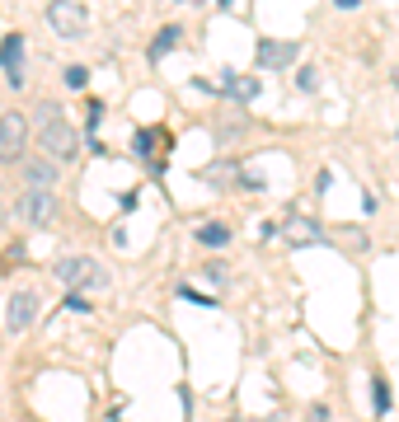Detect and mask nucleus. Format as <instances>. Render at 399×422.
Returning a JSON list of instances; mask_svg holds the SVG:
<instances>
[{
	"instance_id": "obj_1",
	"label": "nucleus",
	"mask_w": 399,
	"mask_h": 422,
	"mask_svg": "<svg viewBox=\"0 0 399 422\" xmlns=\"http://www.w3.org/2000/svg\"><path fill=\"white\" fill-rule=\"evenodd\" d=\"M33 127H38V141H43L47 155H57V160H76L80 150V132L61 118L57 103H38L33 108Z\"/></svg>"
},
{
	"instance_id": "obj_2",
	"label": "nucleus",
	"mask_w": 399,
	"mask_h": 422,
	"mask_svg": "<svg viewBox=\"0 0 399 422\" xmlns=\"http://www.w3.org/2000/svg\"><path fill=\"white\" fill-rule=\"evenodd\" d=\"M57 277L66 282L71 291H99V287H108V272H103L94 258H85V254L57 258Z\"/></svg>"
},
{
	"instance_id": "obj_3",
	"label": "nucleus",
	"mask_w": 399,
	"mask_h": 422,
	"mask_svg": "<svg viewBox=\"0 0 399 422\" xmlns=\"http://www.w3.org/2000/svg\"><path fill=\"white\" fill-rule=\"evenodd\" d=\"M28 145V118L24 113H0V165H14Z\"/></svg>"
},
{
	"instance_id": "obj_4",
	"label": "nucleus",
	"mask_w": 399,
	"mask_h": 422,
	"mask_svg": "<svg viewBox=\"0 0 399 422\" xmlns=\"http://www.w3.org/2000/svg\"><path fill=\"white\" fill-rule=\"evenodd\" d=\"M47 24L57 38H80L85 34V5L80 0H52L47 5Z\"/></svg>"
},
{
	"instance_id": "obj_5",
	"label": "nucleus",
	"mask_w": 399,
	"mask_h": 422,
	"mask_svg": "<svg viewBox=\"0 0 399 422\" xmlns=\"http://www.w3.org/2000/svg\"><path fill=\"white\" fill-rule=\"evenodd\" d=\"M19 216H24L28 225H47L52 216H57V197H52L47 188H28V192L19 197Z\"/></svg>"
},
{
	"instance_id": "obj_6",
	"label": "nucleus",
	"mask_w": 399,
	"mask_h": 422,
	"mask_svg": "<svg viewBox=\"0 0 399 422\" xmlns=\"http://www.w3.org/2000/svg\"><path fill=\"white\" fill-rule=\"evenodd\" d=\"M33 319H38V291H14L10 305H5V324H10V334H24Z\"/></svg>"
},
{
	"instance_id": "obj_7",
	"label": "nucleus",
	"mask_w": 399,
	"mask_h": 422,
	"mask_svg": "<svg viewBox=\"0 0 399 422\" xmlns=\"http://www.w3.org/2000/svg\"><path fill=\"white\" fill-rule=\"evenodd\" d=\"M296 43H277V38H259V66L263 71H286L296 66Z\"/></svg>"
},
{
	"instance_id": "obj_8",
	"label": "nucleus",
	"mask_w": 399,
	"mask_h": 422,
	"mask_svg": "<svg viewBox=\"0 0 399 422\" xmlns=\"http://www.w3.org/2000/svg\"><path fill=\"white\" fill-rule=\"evenodd\" d=\"M0 71L10 76L14 89H24V38L19 34H5V43H0Z\"/></svg>"
},
{
	"instance_id": "obj_9",
	"label": "nucleus",
	"mask_w": 399,
	"mask_h": 422,
	"mask_svg": "<svg viewBox=\"0 0 399 422\" xmlns=\"http://www.w3.org/2000/svg\"><path fill=\"white\" fill-rule=\"evenodd\" d=\"M259 76H221V94H226V99H239V103H249V99H259Z\"/></svg>"
},
{
	"instance_id": "obj_10",
	"label": "nucleus",
	"mask_w": 399,
	"mask_h": 422,
	"mask_svg": "<svg viewBox=\"0 0 399 422\" xmlns=\"http://www.w3.org/2000/svg\"><path fill=\"white\" fill-rule=\"evenodd\" d=\"M286 235H291V245H319V240H324V230H319L315 221H306V216H291V221H286Z\"/></svg>"
},
{
	"instance_id": "obj_11",
	"label": "nucleus",
	"mask_w": 399,
	"mask_h": 422,
	"mask_svg": "<svg viewBox=\"0 0 399 422\" xmlns=\"http://www.w3.org/2000/svg\"><path fill=\"white\" fill-rule=\"evenodd\" d=\"M179 38H183V29L179 24H170V29H160L155 34V43H150V61H165V56L179 47Z\"/></svg>"
},
{
	"instance_id": "obj_12",
	"label": "nucleus",
	"mask_w": 399,
	"mask_h": 422,
	"mask_svg": "<svg viewBox=\"0 0 399 422\" xmlns=\"http://www.w3.org/2000/svg\"><path fill=\"white\" fill-rule=\"evenodd\" d=\"M24 178H28V188H52V183H57V165L33 160V165H24Z\"/></svg>"
},
{
	"instance_id": "obj_13",
	"label": "nucleus",
	"mask_w": 399,
	"mask_h": 422,
	"mask_svg": "<svg viewBox=\"0 0 399 422\" xmlns=\"http://www.w3.org/2000/svg\"><path fill=\"white\" fill-rule=\"evenodd\" d=\"M197 245L202 249H226L230 245V225H221V221L202 225V230H197Z\"/></svg>"
},
{
	"instance_id": "obj_14",
	"label": "nucleus",
	"mask_w": 399,
	"mask_h": 422,
	"mask_svg": "<svg viewBox=\"0 0 399 422\" xmlns=\"http://www.w3.org/2000/svg\"><path fill=\"white\" fill-rule=\"evenodd\" d=\"M371 399H376V413H390V385H385V380H371Z\"/></svg>"
},
{
	"instance_id": "obj_15",
	"label": "nucleus",
	"mask_w": 399,
	"mask_h": 422,
	"mask_svg": "<svg viewBox=\"0 0 399 422\" xmlns=\"http://www.w3.org/2000/svg\"><path fill=\"white\" fill-rule=\"evenodd\" d=\"M315 85H319V71L315 66H301L296 71V89H301V94H315Z\"/></svg>"
},
{
	"instance_id": "obj_16",
	"label": "nucleus",
	"mask_w": 399,
	"mask_h": 422,
	"mask_svg": "<svg viewBox=\"0 0 399 422\" xmlns=\"http://www.w3.org/2000/svg\"><path fill=\"white\" fill-rule=\"evenodd\" d=\"M90 85V71L85 66H66V89H85Z\"/></svg>"
},
{
	"instance_id": "obj_17",
	"label": "nucleus",
	"mask_w": 399,
	"mask_h": 422,
	"mask_svg": "<svg viewBox=\"0 0 399 422\" xmlns=\"http://www.w3.org/2000/svg\"><path fill=\"white\" fill-rule=\"evenodd\" d=\"M61 310H66V314H90V300L80 296V291H71V296H66V305H61Z\"/></svg>"
},
{
	"instance_id": "obj_18",
	"label": "nucleus",
	"mask_w": 399,
	"mask_h": 422,
	"mask_svg": "<svg viewBox=\"0 0 399 422\" xmlns=\"http://www.w3.org/2000/svg\"><path fill=\"white\" fill-rule=\"evenodd\" d=\"M132 150H137V155H150V150H155V132H137L132 136Z\"/></svg>"
},
{
	"instance_id": "obj_19",
	"label": "nucleus",
	"mask_w": 399,
	"mask_h": 422,
	"mask_svg": "<svg viewBox=\"0 0 399 422\" xmlns=\"http://www.w3.org/2000/svg\"><path fill=\"white\" fill-rule=\"evenodd\" d=\"M202 277H207V282H217V287H221V277H226V267H221V263H212V267L202 272Z\"/></svg>"
},
{
	"instance_id": "obj_20",
	"label": "nucleus",
	"mask_w": 399,
	"mask_h": 422,
	"mask_svg": "<svg viewBox=\"0 0 399 422\" xmlns=\"http://www.w3.org/2000/svg\"><path fill=\"white\" fill-rule=\"evenodd\" d=\"M310 422H329V408H324V403H315V408H310Z\"/></svg>"
},
{
	"instance_id": "obj_21",
	"label": "nucleus",
	"mask_w": 399,
	"mask_h": 422,
	"mask_svg": "<svg viewBox=\"0 0 399 422\" xmlns=\"http://www.w3.org/2000/svg\"><path fill=\"white\" fill-rule=\"evenodd\" d=\"M338 5H343V10H353V5H357V0H338Z\"/></svg>"
},
{
	"instance_id": "obj_22",
	"label": "nucleus",
	"mask_w": 399,
	"mask_h": 422,
	"mask_svg": "<svg viewBox=\"0 0 399 422\" xmlns=\"http://www.w3.org/2000/svg\"><path fill=\"white\" fill-rule=\"evenodd\" d=\"M268 422H286V418H268Z\"/></svg>"
},
{
	"instance_id": "obj_23",
	"label": "nucleus",
	"mask_w": 399,
	"mask_h": 422,
	"mask_svg": "<svg viewBox=\"0 0 399 422\" xmlns=\"http://www.w3.org/2000/svg\"><path fill=\"white\" fill-rule=\"evenodd\" d=\"M395 85H399V71H395Z\"/></svg>"
}]
</instances>
